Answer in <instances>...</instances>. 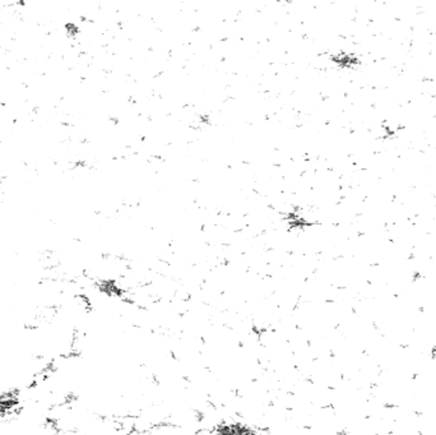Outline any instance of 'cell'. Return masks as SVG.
Segmentation results:
<instances>
[{
    "label": "cell",
    "mask_w": 436,
    "mask_h": 435,
    "mask_svg": "<svg viewBox=\"0 0 436 435\" xmlns=\"http://www.w3.org/2000/svg\"><path fill=\"white\" fill-rule=\"evenodd\" d=\"M286 221H287V225L290 228H295V230H302L306 226H309V222L306 221L302 215H300L298 212H290L287 216H286Z\"/></svg>",
    "instance_id": "obj_1"
}]
</instances>
